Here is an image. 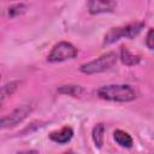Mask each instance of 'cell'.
<instances>
[{"label":"cell","instance_id":"cell-15","mask_svg":"<svg viewBox=\"0 0 154 154\" xmlns=\"http://www.w3.org/2000/svg\"><path fill=\"white\" fill-rule=\"evenodd\" d=\"M154 31H153V29L150 28L149 30H148V32H147V36H146V46L148 47V49H153L154 48Z\"/></svg>","mask_w":154,"mask_h":154},{"label":"cell","instance_id":"cell-8","mask_svg":"<svg viewBox=\"0 0 154 154\" xmlns=\"http://www.w3.org/2000/svg\"><path fill=\"white\" fill-rule=\"evenodd\" d=\"M144 23L143 22H135V23H130V24H126L123 28V34H124V37L125 38H129V40H132L135 38L144 28Z\"/></svg>","mask_w":154,"mask_h":154},{"label":"cell","instance_id":"cell-3","mask_svg":"<svg viewBox=\"0 0 154 154\" xmlns=\"http://www.w3.org/2000/svg\"><path fill=\"white\" fill-rule=\"evenodd\" d=\"M77 54H78V51L72 43L61 41L53 46V48L51 49V52L47 55V61L52 63V64L61 63V61L75 59L77 57Z\"/></svg>","mask_w":154,"mask_h":154},{"label":"cell","instance_id":"cell-18","mask_svg":"<svg viewBox=\"0 0 154 154\" xmlns=\"http://www.w3.org/2000/svg\"><path fill=\"white\" fill-rule=\"evenodd\" d=\"M0 79H1V75H0Z\"/></svg>","mask_w":154,"mask_h":154},{"label":"cell","instance_id":"cell-7","mask_svg":"<svg viewBox=\"0 0 154 154\" xmlns=\"http://www.w3.org/2000/svg\"><path fill=\"white\" fill-rule=\"evenodd\" d=\"M119 59L122 60V63L126 66H135L137 64H140L141 61V57L137 55V54H134L129 51L128 47L125 46H122L120 47V55H119Z\"/></svg>","mask_w":154,"mask_h":154},{"label":"cell","instance_id":"cell-2","mask_svg":"<svg viewBox=\"0 0 154 154\" xmlns=\"http://www.w3.org/2000/svg\"><path fill=\"white\" fill-rule=\"evenodd\" d=\"M117 61H118V55L114 52H107L91 61L82 64L79 66V71L84 75L100 73L113 67L117 64Z\"/></svg>","mask_w":154,"mask_h":154},{"label":"cell","instance_id":"cell-14","mask_svg":"<svg viewBox=\"0 0 154 154\" xmlns=\"http://www.w3.org/2000/svg\"><path fill=\"white\" fill-rule=\"evenodd\" d=\"M28 10V6L25 4H14L12 6L8 7V16L10 17H17V16H20L23 13H25V11Z\"/></svg>","mask_w":154,"mask_h":154},{"label":"cell","instance_id":"cell-11","mask_svg":"<svg viewBox=\"0 0 154 154\" xmlns=\"http://www.w3.org/2000/svg\"><path fill=\"white\" fill-rule=\"evenodd\" d=\"M91 137L96 148H102L105 141V125L102 123H97L91 131Z\"/></svg>","mask_w":154,"mask_h":154},{"label":"cell","instance_id":"cell-6","mask_svg":"<svg viewBox=\"0 0 154 154\" xmlns=\"http://www.w3.org/2000/svg\"><path fill=\"white\" fill-rule=\"evenodd\" d=\"M72 136H73V130L70 126H64L59 131H53L49 134V138L58 144H65L70 142Z\"/></svg>","mask_w":154,"mask_h":154},{"label":"cell","instance_id":"cell-5","mask_svg":"<svg viewBox=\"0 0 154 154\" xmlns=\"http://www.w3.org/2000/svg\"><path fill=\"white\" fill-rule=\"evenodd\" d=\"M117 4L114 1H102V0H91L88 1V11L90 14H100L113 12Z\"/></svg>","mask_w":154,"mask_h":154},{"label":"cell","instance_id":"cell-17","mask_svg":"<svg viewBox=\"0 0 154 154\" xmlns=\"http://www.w3.org/2000/svg\"><path fill=\"white\" fill-rule=\"evenodd\" d=\"M63 154H73L72 152H65V153H63Z\"/></svg>","mask_w":154,"mask_h":154},{"label":"cell","instance_id":"cell-4","mask_svg":"<svg viewBox=\"0 0 154 154\" xmlns=\"http://www.w3.org/2000/svg\"><path fill=\"white\" fill-rule=\"evenodd\" d=\"M32 111L31 105H22L17 108H14L8 114L0 118V130L13 128L18 124H20Z\"/></svg>","mask_w":154,"mask_h":154},{"label":"cell","instance_id":"cell-9","mask_svg":"<svg viewBox=\"0 0 154 154\" xmlns=\"http://www.w3.org/2000/svg\"><path fill=\"white\" fill-rule=\"evenodd\" d=\"M113 138L117 142V144H119L123 148H131L134 144L132 137L128 132H125L124 130H120V129H118L113 132Z\"/></svg>","mask_w":154,"mask_h":154},{"label":"cell","instance_id":"cell-1","mask_svg":"<svg viewBox=\"0 0 154 154\" xmlns=\"http://www.w3.org/2000/svg\"><path fill=\"white\" fill-rule=\"evenodd\" d=\"M97 96L106 101L129 102L137 97L136 90L129 84H108L97 89Z\"/></svg>","mask_w":154,"mask_h":154},{"label":"cell","instance_id":"cell-13","mask_svg":"<svg viewBox=\"0 0 154 154\" xmlns=\"http://www.w3.org/2000/svg\"><path fill=\"white\" fill-rule=\"evenodd\" d=\"M19 85H20L19 81H12V82H8V83L4 84L2 87H0V103L4 100H6L8 96H11L18 89Z\"/></svg>","mask_w":154,"mask_h":154},{"label":"cell","instance_id":"cell-10","mask_svg":"<svg viewBox=\"0 0 154 154\" xmlns=\"http://www.w3.org/2000/svg\"><path fill=\"white\" fill-rule=\"evenodd\" d=\"M58 93L67 96H72V97H81L84 93V89L83 87L77 84H65L58 88Z\"/></svg>","mask_w":154,"mask_h":154},{"label":"cell","instance_id":"cell-12","mask_svg":"<svg viewBox=\"0 0 154 154\" xmlns=\"http://www.w3.org/2000/svg\"><path fill=\"white\" fill-rule=\"evenodd\" d=\"M124 35H123V28L122 26H117V28H111L106 35H105V38H103V45L108 46V45H112L117 41H119L120 38H123Z\"/></svg>","mask_w":154,"mask_h":154},{"label":"cell","instance_id":"cell-16","mask_svg":"<svg viewBox=\"0 0 154 154\" xmlns=\"http://www.w3.org/2000/svg\"><path fill=\"white\" fill-rule=\"evenodd\" d=\"M17 154H40L36 149H26V150H20Z\"/></svg>","mask_w":154,"mask_h":154}]
</instances>
